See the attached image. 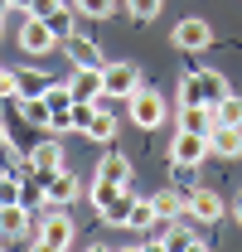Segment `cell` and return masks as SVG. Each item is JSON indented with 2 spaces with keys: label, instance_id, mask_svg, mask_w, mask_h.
<instances>
[{
  "label": "cell",
  "instance_id": "f1b7e54d",
  "mask_svg": "<svg viewBox=\"0 0 242 252\" xmlns=\"http://www.w3.org/2000/svg\"><path fill=\"white\" fill-rule=\"evenodd\" d=\"M34 0H10V10H30Z\"/></svg>",
  "mask_w": 242,
  "mask_h": 252
},
{
  "label": "cell",
  "instance_id": "e0dca14e",
  "mask_svg": "<svg viewBox=\"0 0 242 252\" xmlns=\"http://www.w3.org/2000/svg\"><path fill=\"white\" fill-rule=\"evenodd\" d=\"M97 180H102V185H121V189H131V160H126V156H102V165H97Z\"/></svg>",
  "mask_w": 242,
  "mask_h": 252
},
{
  "label": "cell",
  "instance_id": "5bb4252c",
  "mask_svg": "<svg viewBox=\"0 0 242 252\" xmlns=\"http://www.w3.org/2000/svg\"><path fill=\"white\" fill-rule=\"evenodd\" d=\"M30 233V204H0V238L15 243Z\"/></svg>",
  "mask_w": 242,
  "mask_h": 252
},
{
  "label": "cell",
  "instance_id": "836d02e7",
  "mask_svg": "<svg viewBox=\"0 0 242 252\" xmlns=\"http://www.w3.org/2000/svg\"><path fill=\"white\" fill-rule=\"evenodd\" d=\"M0 78H5V68H0Z\"/></svg>",
  "mask_w": 242,
  "mask_h": 252
},
{
  "label": "cell",
  "instance_id": "5b68a950",
  "mask_svg": "<svg viewBox=\"0 0 242 252\" xmlns=\"http://www.w3.org/2000/svg\"><path fill=\"white\" fill-rule=\"evenodd\" d=\"M141 88V68L131 59H112V63H102V93L107 97H131Z\"/></svg>",
  "mask_w": 242,
  "mask_h": 252
},
{
  "label": "cell",
  "instance_id": "7402d4cb",
  "mask_svg": "<svg viewBox=\"0 0 242 252\" xmlns=\"http://www.w3.org/2000/svg\"><path fill=\"white\" fill-rule=\"evenodd\" d=\"M155 219H160V214H155V199H131V223H126L131 233H146Z\"/></svg>",
  "mask_w": 242,
  "mask_h": 252
},
{
  "label": "cell",
  "instance_id": "cb8c5ba5",
  "mask_svg": "<svg viewBox=\"0 0 242 252\" xmlns=\"http://www.w3.org/2000/svg\"><path fill=\"white\" fill-rule=\"evenodd\" d=\"M73 15H78V5H59V10L49 15V30H54V39H59V44L73 34Z\"/></svg>",
  "mask_w": 242,
  "mask_h": 252
},
{
  "label": "cell",
  "instance_id": "7a4b0ae2",
  "mask_svg": "<svg viewBox=\"0 0 242 252\" xmlns=\"http://www.w3.org/2000/svg\"><path fill=\"white\" fill-rule=\"evenodd\" d=\"M126 117L141 126V131H155V126L165 122V97L155 93V88H146V83H141L136 93L126 97Z\"/></svg>",
  "mask_w": 242,
  "mask_h": 252
},
{
  "label": "cell",
  "instance_id": "2e32d148",
  "mask_svg": "<svg viewBox=\"0 0 242 252\" xmlns=\"http://www.w3.org/2000/svg\"><path fill=\"white\" fill-rule=\"evenodd\" d=\"M63 49H68V59H73V68H102V54H97V44H92L88 34H68L63 39Z\"/></svg>",
  "mask_w": 242,
  "mask_h": 252
},
{
  "label": "cell",
  "instance_id": "44dd1931",
  "mask_svg": "<svg viewBox=\"0 0 242 252\" xmlns=\"http://www.w3.org/2000/svg\"><path fill=\"white\" fill-rule=\"evenodd\" d=\"M213 117L223 126H242V97L238 93H223L218 102H213Z\"/></svg>",
  "mask_w": 242,
  "mask_h": 252
},
{
  "label": "cell",
  "instance_id": "8992f818",
  "mask_svg": "<svg viewBox=\"0 0 242 252\" xmlns=\"http://www.w3.org/2000/svg\"><path fill=\"white\" fill-rule=\"evenodd\" d=\"M209 160V136H199V131H175V141H170V165H204Z\"/></svg>",
  "mask_w": 242,
  "mask_h": 252
},
{
  "label": "cell",
  "instance_id": "1f68e13d",
  "mask_svg": "<svg viewBox=\"0 0 242 252\" xmlns=\"http://www.w3.org/2000/svg\"><path fill=\"white\" fill-rule=\"evenodd\" d=\"M238 223H242V199H238Z\"/></svg>",
  "mask_w": 242,
  "mask_h": 252
},
{
  "label": "cell",
  "instance_id": "ac0fdd59",
  "mask_svg": "<svg viewBox=\"0 0 242 252\" xmlns=\"http://www.w3.org/2000/svg\"><path fill=\"white\" fill-rule=\"evenodd\" d=\"M218 117H213V107H180V131H199V136H209Z\"/></svg>",
  "mask_w": 242,
  "mask_h": 252
},
{
  "label": "cell",
  "instance_id": "f546056e",
  "mask_svg": "<svg viewBox=\"0 0 242 252\" xmlns=\"http://www.w3.org/2000/svg\"><path fill=\"white\" fill-rule=\"evenodd\" d=\"M5 136H10V131H5V117H0V141H5Z\"/></svg>",
  "mask_w": 242,
  "mask_h": 252
},
{
  "label": "cell",
  "instance_id": "603a6c76",
  "mask_svg": "<svg viewBox=\"0 0 242 252\" xmlns=\"http://www.w3.org/2000/svg\"><path fill=\"white\" fill-rule=\"evenodd\" d=\"M20 117L30 126H49V102L44 97H20Z\"/></svg>",
  "mask_w": 242,
  "mask_h": 252
},
{
  "label": "cell",
  "instance_id": "9c48e42d",
  "mask_svg": "<svg viewBox=\"0 0 242 252\" xmlns=\"http://www.w3.org/2000/svg\"><path fill=\"white\" fill-rule=\"evenodd\" d=\"M184 214H189V219L194 223H218L223 219V199H218V194H213V189H189V199H184Z\"/></svg>",
  "mask_w": 242,
  "mask_h": 252
},
{
  "label": "cell",
  "instance_id": "30bf717a",
  "mask_svg": "<svg viewBox=\"0 0 242 252\" xmlns=\"http://www.w3.org/2000/svg\"><path fill=\"white\" fill-rule=\"evenodd\" d=\"M131 199H136L131 189H117V194H107V199L92 204V209H97V219L107 223V228H126V223H131Z\"/></svg>",
  "mask_w": 242,
  "mask_h": 252
},
{
  "label": "cell",
  "instance_id": "d6986e66",
  "mask_svg": "<svg viewBox=\"0 0 242 252\" xmlns=\"http://www.w3.org/2000/svg\"><path fill=\"white\" fill-rule=\"evenodd\" d=\"M49 73H39V68H15V88H20V97H44L49 93Z\"/></svg>",
  "mask_w": 242,
  "mask_h": 252
},
{
  "label": "cell",
  "instance_id": "9a60e30c",
  "mask_svg": "<svg viewBox=\"0 0 242 252\" xmlns=\"http://www.w3.org/2000/svg\"><path fill=\"white\" fill-rule=\"evenodd\" d=\"M117 117H112V112H107V107H92V117H88V126H83V136H88V141H97V146H112V141H117Z\"/></svg>",
  "mask_w": 242,
  "mask_h": 252
},
{
  "label": "cell",
  "instance_id": "6da1fadb",
  "mask_svg": "<svg viewBox=\"0 0 242 252\" xmlns=\"http://www.w3.org/2000/svg\"><path fill=\"white\" fill-rule=\"evenodd\" d=\"M223 93H228V78L213 68H194L180 78V107H213Z\"/></svg>",
  "mask_w": 242,
  "mask_h": 252
},
{
  "label": "cell",
  "instance_id": "7c38bea8",
  "mask_svg": "<svg viewBox=\"0 0 242 252\" xmlns=\"http://www.w3.org/2000/svg\"><path fill=\"white\" fill-rule=\"evenodd\" d=\"M68 93H73V102H97V97H107L102 93V68H73Z\"/></svg>",
  "mask_w": 242,
  "mask_h": 252
},
{
  "label": "cell",
  "instance_id": "83f0119b",
  "mask_svg": "<svg viewBox=\"0 0 242 252\" xmlns=\"http://www.w3.org/2000/svg\"><path fill=\"white\" fill-rule=\"evenodd\" d=\"M59 5H63V0H34V5L25 10V15H39V20H49V15H54Z\"/></svg>",
  "mask_w": 242,
  "mask_h": 252
},
{
  "label": "cell",
  "instance_id": "484cf974",
  "mask_svg": "<svg viewBox=\"0 0 242 252\" xmlns=\"http://www.w3.org/2000/svg\"><path fill=\"white\" fill-rule=\"evenodd\" d=\"M0 204H25V185L5 170H0Z\"/></svg>",
  "mask_w": 242,
  "mask_h": 252
},
{
  "label": "cell",
  "instance_id": "4316f807",
  "mask_svg": "<svg viewBox=\"0 0 242 252\" xmlns=\"http://www.w3.org/2000/svg\"><path fill=\"white\" fill-rule=\"evenodd\" d=\"M160 5H165V0H126V10H131V20H141V25L160 15Z\"/></svg>",
  "mask_w": 242,
  "mask_h": 252
},
{
  "label": "cell",
  "instance_id": "277c9868",
  "mask_svg": "<svg viewBox=\"0 0 242 252\" xmlns=\"http://www.w3.org/2000/svg\"><path fill=\"white\" fill-rule=\"evenodd\" d=\"M15 44H20L30 59H49L54 49H63L59 39H54V30H49V20H39V15H25V25H20V34H15Z\"/></svg>",
  "mask_w": 242,
  "mask_h": 252
},
{
  "label": "cell",
  "instance_id": "4fadbf2b",
  "mask_svg": "<svg viewBox=\"0 0 242 252\" xmlns=\"http://www.w3.org/2000/svg\"><path fill=\"white\" fill-rule=\"evenodd\" d=\"M30 165L39 170V175H54V170H63V146H59V136H54V131H49V136H44V141L30 151Z\"/></svg>",
  "mask_w": 242,
  "mask_h": 252
},
{
  "label": "cell",
  "instance_id": "52a82bcc",
  "mask_svg": "<svg viewBox=\"0 0 242 252\" xmlns=\"http://www.w3.org/2000/svg\"><path fill=\"white\" fill-rule=\"evenodd\" d=\"M170 44H175V49H184V54H204V49L213 44V30L199 20V15H189V20H180V25H175Z\"/></svg>",
  "mask_w": 242,
  "mask_h": 252
},
{
  "label": "cell",
  "instance_id": "3957f363",
  "mask_svg": "<svg viewBox=\"0 0 242 252\" xmlns=\"http://www.w3.org/2000/svg\"><path fill=\"white\" fill-rule=\"evenodd\" d=\"M73 238H78V223L68 219L63 209H54L49 219L39 223V233H34V248H39V252H63V248H73Z\"/></svg>",
  "mask_w": 242,
  "mask_h": 252
},
{
  "label": "cell",
  "instance_id": "ba28073f",
  "mask_svg": "<svg viewBox=\"0 0 242 252\" xmlns=\"http://www.w3.org/2000/svg\"><path fill=\"white\" fill-rule=\"evenodd\" d=\"M44 185H39V194H44V204H54V209H68L73 199H78V175H68V170H54V175H39Z\"/></svg>",
  "mask_w": 242,
  "mask_h": 252
},
{
  "label": "cell",
  "instance_id": "d4e9b609",
  "mask_svg": "<svg viewBox=\"0 0 242 252\" xmlns=\"http://www.w3.org/2000/svg\"><path fill=\"white\" fill-rule=\"evenodd\" d=\"M78 5V15H88V20H107V15H117V0H73Z\"/></svg>",
  "mask_w": 242,
  "mask_h": 252
},
{
  "label": "cell",
  "instance_id": "d6a6232c",
  "mask_svg": "<svg viewBox=\"0 0 242 252\" xmlns=\"http://www.w3.org/2000/svg\"><path fill=\"white\" fill-rule=\"evenodd\" d=\"M0 25H5V15H0Z\"/></svg>",
  "mask_w": 242,
  "mask_h": 252
},
{
  "label": "cell",
  "instance_id": "ffe728a7",
  "mask_svg": "<svg viewBox=\"0 0 242 252\" xmlns=\"http://www.w3.org/2000/svg\"><path fill=\"white\" fill-rule=\"evenodd\" d=\"M151 199H155V214H160V219H180L189 194H184V189H160V194H151Z\"/></svg>",
  "mask_w": 242,
  "mask_h": 252
},
{
  "label": "cell",
  "instance_id": "8fae6325",
  "mask_svg": "<svg viewBox=\"0 0 242 252\" xmlns=\"http://www.w3.org/2000/svg\"><path fill=\"white\" fill-rule=\"evenodd\" d=\"M209 156L213 160H238L242 156V126H213L209 131Z\"/></svg>",
  "mask_w": 242,
  "mask_h": 252
},
{
  "label": "cell",
  "instance_id": "4dcf8cb0",
  "mask_svg": "<svg viewBox=\"0 0 242 252\" xmlns=\"http://www.w3.org/2000/svg\"><path fill=\"white\" fill-rule=\"evenodd\" d=\"M5 10H10V0H0V15H5Z\"/></svg>",
  "mask_w": 242,
  "mask_h": 252
}]
</instances>
